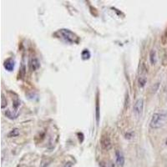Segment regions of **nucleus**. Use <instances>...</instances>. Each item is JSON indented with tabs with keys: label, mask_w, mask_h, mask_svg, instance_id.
<instances>
[{
	"label": "nucleus",
	"mask_w": 167,
	"mask_h": 167,
	"mask_svg": "<svg viewBox=\"0 0 167 167\" xmlns=\"http://www.w3.org/2000/svg\"><path fill=\"white\" fill-rule=\"evenodd\" d=\"M166 120L167 112H157L152 115L151 120L150 121V126L151 129H155V130L160 129L166 124Z\"/></svg>",
	"instance_id": "f257e3e1"
},
{
	"label": "nucleus",
	"mask_w": 167,
	"mask_h": 167,
	"mask_svg": "<svg viewBox=\"0 0 167 167\" xmlns=\"http://www.w3.org/2000/svg\"><path fill=\"white\" fill-rule=\"evenodd\" d=\"M59 33L62 36L63 39H65V41H67L68 43L78 44L79 42V38L74 32H72L69 29H59Z\"/></svg>",
	"instance_id": "f03ea898"
},
{
	"label": "nucleus",
	"mask_w": 167,
	"mask_h": 167,
	"mask_svg": "<svg viewBox=\"0 0 167 167\" xmlns=\"http://www.w3.org/2000/svg\"><path fill=\"white\" fill-rule=\"evenodd\" d=\"M100 145L104 150H110L112 148V142L109 134H104L100 139Z\"/></svg>",
	"instance_id": "7ed1b4c3"
},
{
	"label": "nucleus",
	"mask_w": 167,
	"mask_h": 167,
	"mask_svg": "<svg viewBox=\"0 0 167 167\" xmlns=\"http://www.w3.org/2000/svg\"><path fill=\"white\" fill-rule=\"evenodd\" d=\"M143 110H144V100L138 99L134 104V113L137 117H140V116H141V114L143 113Z\"/></svg>",
	"instance_id": "20e7f679"
},
{
	"label": "nucleus",
	"mask_w": 167,
	"mask_h": 167,
	"mask_svg": "<svg viewBox=\"0 0 167 167\" xmlns=\"http://www.w3.org/2000/svg\"><path fill=\"white\" fill-rule=\"evenodd\" d=\"M14 66H15V62L13 59H8L4 61L3 63V67L6 70L11 72L14 69Z\"/></svg>",
	"instance_id": "39448f33"
},
{
	"label": "nucleus",
	"mask_w": 167,
	"mask_h": 167,
	"mask_svg": "<svg viewBox=\"0 0 167 167\" xmlns=\"http://www.w3.org/2000/svg\"><path fill=\"white\" fill-rule=\"evenodd\" d=\"M115 156H116V163H117L118 166H124V155L120 150H116Z\"/></svg>",
	"instance_id": "423d86ee"
},
{
	"label": "nucleus",
	"mask_w": 167,
	"mask_h": 167,
	"mask_svg": "<svg viewBox=\"0 0 167 167\" xmlns=\"http://www.w3.org/2000/svg\"><path fill=\"white\" fill-rule=\"evenodd\" d=\"M39 67H40V63H39V59H38L37 58H33V59L30 60V63H29L30 70H31V71H35V70H37Z\"/></svg>",
	"instance_id": "0eeeda50"
},
{
	"label": "nucleus",
	"mask_w": 167,
	"mask_h": 167,
	"mask_svg": "<svg viewBox=\"0 0 167 167\" xmlns=\"http://www.w3.org/2000/svg\"><path fill=\"white\" fill-rule=\"evenodd\" d=\"M95 116H96V122H97V124L99 125V123H100V103H99V95H98V94H97V98H96V106H95Z\"/></svg>",
	"instance_id": "6e6552de"
},
{
	"label": "nucleus",
	"mask_w": 167,
	"mask_h": 167,
	"mask_svg": "<svg viewBox=\"0 0 167 167\" xmlns=\"http://www.w3.org/2000/svg\"><path fill=\"white\" fill-rule=\"evenodd\" d=\"M150 61L152 65H155L157 63V55H156V51L155 49H151L150 52Z\"/></svg>",
	"instance_id": "1a4fd4ad"
},
{
	"label": "nucleus",
	"mask_w": 167,
	"mask_h": 167,
	"mask_svg": "<svg viewBox=\"0 0 167 167\" xmlns=\"http://www.w3.org/2000/svg\"><path fill=\"white\" fill-rule=\"evenodd\" d=\"M4 114H5V115H6L9 119H10V120H14V119H16V118L19 116V114H18V113H14V112L11 111V110H5Z\"/></svg>",
	"instance_id": "9d476101"
},
{
	"label": "nucleus",
	"mask_w": 167,
	"mask_h": 167,
	"mask_svg": "<svg viewBox=\"0 0 167 167\" xmlns=\"http://www.w3.org/2000/svg\"><path fill=\"white\" fill-rule=\"evenodd\" d=\"M81 57L84 60H86V59H89L90 58V53L88 49H84L81 53Z\"/></svg>",
	"instance_id": "9b49d317"
},
{
	"label": "nucleus",
	"mask_w": 167,
	"mask_h": 167,
	"mask_svg": "<svg viewBox=\"0 0 167 167\" xmlns=\"http://www.w3.org/2000/svg\"><path fill=\"white\" fill-rule=\"evenodd\" d=\"M19 134V129L15 128V129H13L8 134V137L11 138V137H16Z\"/></svg>",
	"instance_id": "f8f14e48"
},
{
	"label": "nucleus",
	"mask_w": 167,
	"mask_h": 167,
	"mask_svg": "<svg viewBox=\"0 0 167 167\" xmlns=\"http://www.w3.org/2000/svg\"><path fill=\"white\" fill-rule=\"evenodd\" d=\"M138 84H139V87L140 88H144L145 85L146 84V78L145 77H140L138 79Z\"/></svg>",
	"instance_id": "ddd939ff"
},
{
	"label": "nucleus",
	"mask_w": 167,
	"mask_h": 167,
	"mask_svg": "<svg viewBox=\"0 0 167 167\" xmlns=\"http://www.w3.org/2000/svg\"><path fill=\"white\" fill-rule=\"evenodd\" d=\"M20 104H21V102H20V100H18V99L14 100H13V108H14L15 110H19Z\"/></svg>",
	"instance_id": "4468645a"
},
{
	"label": "nucleus",
	"mask_w": 167,
	"mask_h": 167,
	"mask_svg": "<svg viewBox=\"0 0 167 167\" xmlns=\"http://www.w3.org/2000/svg\"><path fill=\"white\" fill-rule=\"evenodd\" d=\"M7 104H8V101L6 100L4 94H2V109H4L7 106Z\"/></svg>",
	"instance_id": "2eb2a0df"
},
{
	"label": "nucleus",
	"mask_w": 167,
	"mask_h": 167,
	"mask_svg": "<svg viewBox=\"0 0 167 167\" xmlns=\"http://www.w3.org/2000/svg\"><path fill=\"white\" fill-rule=\"evenodd\" d=\"M161 42L163 45H166L167 44V29H166L164 34L162 35V38H161Z\"/></svg>",
	"instance_id": "dca6fc26"
},
{
	"label": "nucleus",
	"mask_w": 167,
	"mask_h": 167,
	"mask_svg": "<svg viewBox=\"0 0 167 167\" xmlns=\"http://www.w3.org/2000/svg\"><path fill=\"white\" fill-rule=\"evenodd\" d=\"M159 87H160V83L158 82V83H156L153 86H152V88H151V92L153 93V94H155L157 92V90L159 89Z\"/></svg>",
	"instance_id": "f3484780"
},
{
	"label": "nucleus",
	"mask_w": 167,
	"mask_h": 167,
	"mask_svg": "<svg viewBox=\"0 0 167 167\" xmlns=\"http://www.w3.org/2000/svg\"><path fill=\"white\" fill-rule=\"evenodd\" d=\"M125 139H127V140H131L132 138H133L134 136V134L133 132H131V131H129V132H127V133L125 134Z\"/></svg>",
	"instance_id": "a211bd4d"
},
{
	"label": "nucleus",
	"mask_w": 167,
	"mask_h": 167,
	"mask_svg": "<svg viewBox=\"0 0 167 167\" xmlns=\"http://www.w3.org/2000/svg\"><path fill=\"white\" fill-rule=\"evenodd\" d=\"M73 166V163L71 162V161H68V162H66L65 164V166H64V167H72Z\"/></svg>",
	"instance_id": "6ab92c4d"
},
{
	"label": "nucleus",
	"mask_w": 167,
	"mask_h": 167,
	"mask_svg": "<svg viewBox=\"0 0 167 167\" xmlns=\"http://www.w3.org/2000/svg\"><path fill=\"white\" fill-rule=\"evenodd\" d=\"M107 167H115V164H114L113 161H110V164L108 165V166Z\"/></svg>",
	"instance_id": "aec40b11"
},
{
	"label": "nucleus",
	"mask_w": 167,
	"mask_h": 167,
	"mask_svg": "<svg viewBox=\"0 0 167 167\" xmlns=\"http://www.w3.org/2000/svg\"><path fill=\"white\" fill-rule=\"evenodd\" d=\"M100 167H107V165H106L104 161H102V162L100 163Z\"/></svg>",
	"instance_id": "412c9836"
},
{
	"label": "nucleus",
	"mask_w": 167,
	"mask_h": 167,
	"mask_svg": "<svg viewBox=\"0 0 167 167\" xmlns=\"http://www.w3.org/2000/svg\"><path fill=\"white\" fill-rule=\"evenodd\" d=\"M48 166H49V163H48V162H46V163H43V164H42V166H41V167H48Z\"/></svg>",
	"instance_id": "4be33fe9"
},
{
	"label": "nucleus",
	"mask_w": 167,
	"mask_h": 167,
	"mask_svg": "<svg viewBox=\"0 0 167 167\" xmlns=\"http://www.w3.org/2000/svg\"><path fill=\"white\" fill-rule=\"evenodd\" d=\"M166 145H167V140H166Z\"/></svg>",
	"instance_id": "5701e85b"
}]
</instances>
